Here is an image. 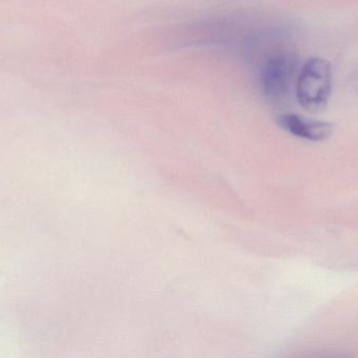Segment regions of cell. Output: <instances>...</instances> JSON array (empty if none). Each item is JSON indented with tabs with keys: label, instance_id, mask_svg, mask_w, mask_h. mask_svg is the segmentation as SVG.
Wrapping results in <instances>:
<instances>
[{
	"label": "cell",
	"instance_id": "6da1fadb",
	"mask_svg": "<svg viewBox=\"0 0 358 358\" xmlns=\"http://www.w3.org/2000/svg\"><path fill=\"white\" fill-rule=\"evenodd\" d=\"M332 71L329 61L319 57L303 65L296 84L299 104L309 113H320L327 106L331 96Z\"/></svg>",
	"mask_w": 358,
	"mask_h": 358
},
{
	"label": "cell",
	"instance_id": "7a4b0ae2",
	"mask_svg": "<svg viewBox=\"0 0 358 358\" xmlns=\"http://www.w3.org/2000/svg\"><path fill=\"white\" fill-rule=\"evenodd\" d=\"M296 71V61L289 54L271 57L262 67L260 86L265 98L279 101L289 92Z\"/></svg>",
	"mask_w": 358,
	"mask_h": 358
},
{
	"label": "cell",
	"instance_id": "3957f363",
	"mask_svg": "<svg viewBox=\"0 0 358 358\" xmlns=\"http://www.w3.org/2000/svg\"><path fill=\"white\" fill-rule=\"evenodd\" d=\"M278 124L289 134L313 142L327 140L334 130V126L329 122L307 119L296 113L279 116Z\"/></svg>",
	"mask_w": 358,
	"mask_h": 358
}]
</instances>
